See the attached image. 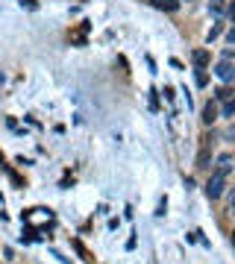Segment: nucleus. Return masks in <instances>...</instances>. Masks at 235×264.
Returning a JSON list of instances; mask_svg holds the SVG:
<instances>
[{"mask_svg":"<svg viewBox=\"0 0 235 264\" xmlns=\"http://www.w3.org/2000/svg\"><path fill=\"white\" fill-rule=\"evenodd\" d=\"M230 170H233V162H230V156H224V159H221V165H218V170H215V173L209 176V182H206V197H209V199H218L221 194H224Z\"/></svg>","mask_w":235,"mask_h":264,"instance_id":"obj_1","label":"nucleus"},{"mask_svg":"<svg viewBox=\"0 0 235 264\" xmlns=\"http://www.w3.org/2000/svg\"><path fill=\"white\" fill-rule=\"evenodd\" d=\"M215 76H218L221 82H233V79H235V65L230 62V59L218 62V67H215Z\"/></svg>","mask_w":235,"mask_h":264,"instance_id":"obj_2","label":"nucleus"},{"mask_svg":"<svg viewBox=\"0 0 235 264\" xmlns=\"http://www.w3.org/2000/svg\"><path fill=\"white\" fill-rule=\"evenodd\" d=\"M156 9H165V12H176L179 9V0H150Z\"/></svg>","mask_w":235,"mask_h":264,"instance_id":"obj_3","label":"nucleus"},{"mask_svg":"<svg viewBox=\"0 0 235 264\" xmlns=\"http://www.w3.org/2000/svg\"><path fill=\"white\" fill-rule=\"evenodd\" d=\"M218 118V109H215V103H206V109H203V124H212Z\"/></svg>","mask_w":235,"mask_h":264,"instance_id":"obj_4","label":"nucleus"},{"mask_svg":"<svg viewBox=\"0 0 235 264\" xmlns=\"http://www.w3.org/2000/svg\"><path fill=\"white\" fill-rule=\"evenodd\" d=\"M191 59H194V65L197 67H206V62H209V50H194Z\"/></svg>","mask_w":235,"mask_h":264,"instance_id":"obj_5","label":"nucleus"},{"mask_svg":"<svg viewBox=\"0 0 235 264\" xmlns=\"http://www.w3.org/2000/svg\"><path fill=\"white\" fill-rule=\"evenodd\" d=\"M230 97H235V91H230V88H218V91H215V100H224V103H227Z\"/></svg>","mask_w":235,"mask_h":264,"instance_id":"obj_6","label":"nucleus"},{"mask_svg":"<svg viewBox=\"0 0 235 264\" xmlns=\"http://www.w3.org/2000/svg\"><path fill=\"white\" fill-rule=\"evenodd\" d=\"M233 115H235V97H230L224 103V118H233Z\"/></svg>","mask_w":235,"mask_h":264,"instance_id":"obj_7","label":"nucleus"},{"mask_svg":"<svg viewBox=\"0 0 235 264\" xmlns=\"http://www.w3.org/2000/svg\"><path fill=\"white\" fill-rule=\"evenodd\" d=\"M209 82V76H206V70L203 67H197V85H206Z\"/></svg>","mask_w":235,"mask_h":264,"instance_id":"obj_8","label":"nucleus"},{"mask_svg":"<svg viewBox=\"0 0 235 264\" xmlns=\"http://www.w3.org/2000/svg\"><path fill=\"white\" fill-rule=\"evenodd\" d=\"M221 30H224V27H221V24H215V27L209 30V41H212V38H218V35H221Z\"/></svg>","mask_w":235,"mask_h":264,"instance_id":"obj_9","label":"nucleus"},{"mask_svg":"<svg viewBox=\"0 0 235 264\" xmlns=\"http://www.w3.org/2000/svg\"><path fill=\"white\" fill-rule=\"evenodd\" d=\"M209 6H212V12H224V0H212Z\"/></svg>","mask_w":235,"mask_h":264,"instance_id":"obj_10","label":"nucleus"},{"mask_svg":"<svg viewBox=\"0 0 235 264\" xmlns=\"http://www.w3.org/2000/svg\"><path fill=\"white\" fill-rule=\"evenodd\" d=\"M227 41H230V44H235V27H230V33H227Z\"/></svg>","mask_w":235,"mask_h":264,"instance_id":"obj_11","label":"nucleus"},{"mask_svg":"<svg viewBox=\"0 0 235 264\" xmlns=\"http://www.w3.org/2000/svg\"><path fill=\"white\" fill-rule=\"evenodd\" d=\"M230 18H233V21H235V3H233V6H230Z\"/></svg>","mask_w":235,"mask_h":264,"instance_id":"obj_12","label":"nucleus"},{"mask_svg":"<svg viewBox=\"0 0 235 264\" xmlns=\"http://www.w3.org/2000/svg\"><path fill=\"white\" fill-rule=\"evenodd\" d=\"M230 208L235 211V191H233V199H230Z\"/></svg>","mask_w":235,"mask_h":264,"instance_id":"obj_13","label":"nucleus"},{"mask_svg":"<svg viewBox=\"0 0 235 264\" xmlns=\"http://www.w3.org/2000/svg\"><path fill=\"white\" fill-rule=\"evenodd\" d=\"M233 244H235V232H233Z\"/></svg>","mask_w":235,"mask_h":264,"instance_id":"obj_14","label":"nucleus"}]
</instances>
